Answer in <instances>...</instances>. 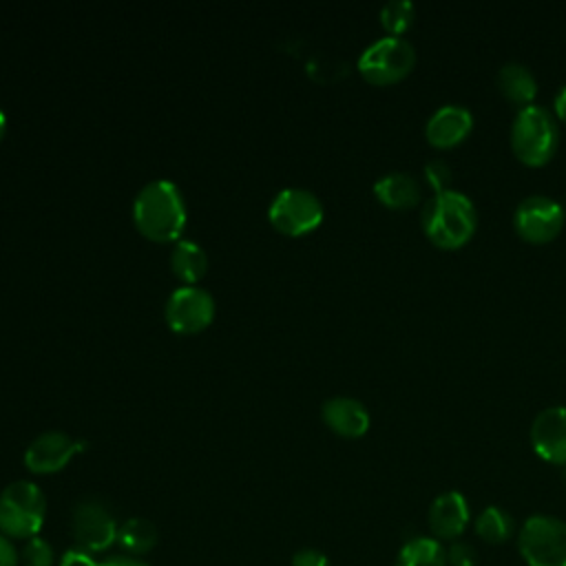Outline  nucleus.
I'll list each match as a JSON object with an SVG mask.
<instances>
[{
  "instance_id": "nucleus-1",
  "label": "nucleus",
  "mask_w": 566,
  "mask_h": 566,
  "mask_svg": "<svg viewBox=\"0 0 566 566\" xmlns=\"http://www.w3.org/2000/svg\"><path fill=\"white\" fill-rule=\"evenodd\" d=\"M424 237L440 250H458L471 241L478 228V210L460 190L431 195L420 212Z\"/></svg>"
},
{
  "instance_id": "nucleus-2",
  "label": "nucleus",
  "mask_w": 566,
  "mask_h": 566,
  "mask_svg": "<svg viewBox=\"0 0 566 566\" xmlns=\"http://www.w3.org/2000/svg\"><path fill=\"white\" fill-rule=\"evenodd\" d=\"M137 230L153 241H172L186 226V203L179 188L168 179L148 181L133 201Z\"/></svg>"
},
{
  "instance_id": "nucleus-3",
  "label": "nucleus",
  "mask_w": 566,
  "mask_h": 566,
  "mask_svg": "<svg viewBox=\"0 0 566 566\" xmlns=\"http://www.w3.org/2000/svg\"><path fill=\"white\" fill-rule=\"evenodd\" d=\"M559 144V128L553 113L539 104L520 108L511 124L513 155L531 168L548 164Z\"/></svg>"
},
{
  "instance_id": "nucleus-4",
  "label": "nucleus",
  "mask_w": 566,
  "mask_h": 566,
  "mask_svg": "<svg viewBox=\"0 0 566 566\" xmlns=\"http://www.w3.org/2000/svg\"><path fill=\"white\" fill-rule=\"evenodd\" d=\"M46 513V500L38 484L15 480L0 493V531L4 537H38Z\"/></svg>"
},
{
  "instance_id": "nucleus-5",
  "label": "nucleus",
  "mask_w": 566,
  "mask_h": 566,
  "mask_svg": "<svg viewBox=\"0 0 566 566\" xmlns=\"http://www.w3.org/2000/svg\"><path fill=\"white\" fill-rule=\"evenodd\" d=\"M517 551L526 566H566V522L531 515L517 531Z\"/></svg>"
},
{
  "instance_id": "nucleus-6",
  "label": "nucleus",
  "mask_w": 566,
  "mask_h": 566,
  "mask_svg": "<svg viewBox=\"0 0 566 566\" xmlns=\"http://www.w3.org/2000/svg\"><path fill=\"white\" fill-rule=\"evenodd\" d=\"M416 64V51L402 35H382L374 40L358 57L360 75L376 86H387L405 80Z\"/></svg>"
},
{
  "instance_id": "nucleus-7",
  "label": "nucleus",
  "mask_w": 566,
  "mask_h": 566,
  "mask_svg": "<svg viewBox=\"0 0 566 566\" xmlns=\"http://www.w3.org/2000/svg\"><path fill=\"white\" fill-rule=\"evenodd\" d=\"M270 223L290 237L312 232L323 221V203L307 188H283L268 208Z\"/></svg>"
},
{
  "instance_id": "nucleus-8",
  "label": "nucleus",
  "mask_w": 566,
  "mask_h": 566,
  "mask_svg": "<svg viewBox=\"0 0 566 566\" xmlns=\"http://www.w3.org/2000/svg\"><path fill=\"white\" fill-rule=\"evenodd\" d=\"M564 208L544 195L522 199L513 212V228L526 243H548L564 228Z\"/></svg>"
},
{
  "instance_id": "nucleus-9",
  "label": "nucleus",
  "mask_w": 566,
  "mask_h": 566,
  "mask_svg": "<svg viewBox=\"0 0 566 566\" xmlns=\"http://www.w3.org/2000/svg\"><path fill=\"white\" fill-rule=\"evenodd\" d=\"M214 318V301L199 285H181L166 301V323L179 334H197Z\"/></svg>"
},
{
  "instance_id": "nucleus-10",
  "label": "nucleus",
  "mask_w": 566,
  "mask_h": 566,
  "mask_svg": "<svg viewBox=\"0 0 566 566\" xmlns=\"http://www.w3.org/2000/svg\"><path fill=\"white\" fill-rule=\"evenodd\" d=\"M71 531L77 548L86 553H102L117 542L119 526L108 509L95 500H84L73 509Z\"/></svg>"
},
{
  "instance_id": "nucleus-11",
  "label": "nucleus",
  "mask_w": 566,
  "mask_h": 566,
  "mask_svg": "<svg viewBox=\"0 0 566 566\" xmlns=\"http://www.w3.org/2000/svg\"><path fill=\"white\" fill-rule=\"evenodd\" d=\"M82 447V440H75L64 431H44L27 447L24 464L33 473H55L64 469Z\"/></svg>"
},
{
  "instance_id": "nucleus-12",
  "label": "nucleus",
  "mask_w": 566,
  "mask_h": 566,
  "mask_svg": "<svg viewBox=\"0 0 566 566\" xmlns=\"http://www.w3.org/2000/svg\"><path fill=\"white\" fill-rule=\"evenodd\" d=\"M531 444L535 453L551 464L566 467V407L542 409L531 424Z\"/></svg>"
},
{
  "instance_id": "nucleus-13",
  "label": "nucleus",
  "mask_w": 566,
  "mask_h": 566,
  "mask_svg": "<svg viewBox=\"0 0 566 566\" xmlns=\"http://www.w3.org/2000/svg\"><path fill=\"white\" fill-rule=\"evenodd\" d=\"M429 528L436 539L455 542L471 522V509L460 491H444L436 495L427 513Z\"/></svg>"
},
{
  "instance_id": "nucleus-14",
  "label": "nucleus",
  "mask_w": 566,
  "mask_h": 566,
  "mask_svg": "<svg viewBox=\"0 0 566 566\" xmlns=\"http://www.w3.org/2000/svg\"><path fill=\"white\" fill-rule=\"evenodd\" d=\"M471 130H473V115L462 104L440 106L424 124L427 142L440 150L462 144Z\"/></svg>"
},
{
  "instance_id": "nucleus-15",
  "label": "nucleus",
  "mask_w": 566,
  "mask_h": 566,
  "mask_svg": "<svg viewBox=\"0 0 566 566\" xmlns=\"http://www.w3.org/2000/svg\"><path fill=\"white\" fill-rule=\"evenodd\" d=\"M323 422L343 438H360L369 429L367 407L349 396L327 398L321 407Z\"/></svg>"
},
{
  "instance_id": "nucleus-16",
  "label": "nucleus",
  "mask_w": 566,
  "mask_h": 566,
  "mask_svg": "<svg viewBox=\"0 0 566 566\" xmlns=\"http://www.w3.org/2000/svg\"><path fill=\"white\" fill-rule=\"evenodd\" d=\"M376 199L391 210H409L422 199L420 181L409 172H387L374 184Z\"/></svg>"
},
{
  "instance_id": "nucleus-17",
  "label": "nucleus",
  "mask_w": 566,
  "mask_h": 566,
  "mask_svg": "<svg viewBox=\"0 0 566 566\" xmlns=\"http://www.w3.org/2000/svg\"><path fill=\"white\" fill-rule=\"evenodd\" d=\"M497 88L509 102L524 108V106L533 104V99L537 95V80L526 64L506 62L497 71Z\"/></svg>"
},
{
  "instance_id": "nucleus-18",
  "label": "nucleus",
  "mask_w": 566,
  "mask_h": 566,
  "mask_svg": "<svg viewBox=\"0 0 566 566\" xmlns=\"http://www.w3.org/2000/svg\"><path fill=\"white\" fill-rule=\"evenodd\" d=\"M396 566H447V548L436 537L416 535L400 546Z\"/></svg>"
},
{
  "instance_id": "nucleus-19",
  "label": "nucleus",
  "mask_w": 566,
  "mask_h": 566,
  "mask_svg": "<svg viewBox=\"0 0 566 566\" xmlns=\"http://www.w3.org/2000/svg\"><path fill=\"white\" fill-rule=\"evenodd\" d=\"M170 265H172V272L186 285H192L206 274L208 256L199 243L181 239V241H177V245L170 252Z\"/></svg>"
},
{
  "instance_id": "nucleus-20",
  "label": "nucleus",
  "mask_w": 566,
  "mask_h": 566,
  "mask_svg": "<svg viewBox=\"0 0 566 566\" xmlns=\"http://www.w3.org/2000/svg\"><path fill=\"white\" fill-rule=\"evenodd\" d=\"M475 533L486 544H504L515 533L513 515L502 506H486L475 520Z\"/></svg>"
},
{
  "instance_id": "nucleus-21",
  "label": "nucleus",
  "mask_w": 566,
  "mask_h": 566,
  "mask_svg": "<svg viewBox=\"0 0 566 566\" xmlns=\"http://www.w3.org/2000/svg\"><path fill=\"white\" fill-rule=\"evenodd\" d=\"M157 539H159V535H157L155 524L144 517H130L117 531V544L133 555L148 553L150 548H155Z\"/></svg>"
},
{
  "instance_id": "nucleus-22",
  "label": "nucleus",
  "mask_w": 566,
  "mask_h": 566,
  "mask_svg": "<svg viewBox=\"0 0 566 566\" xmlns=\"http://www.w3.org/2000/svg\"><path fill=\"white\" fill-rule=\"evenodd\" d=\"M416 18V7L409 0H389L380 9V24L387 35H402Z\"/></svg>"
},
{
  "instance_id": "nucleus-23",
  "label": "nucleus",
  "mask_w": 566,
  "mask_h": 566,
  "mask_svg": "<svg viewBox=\"0 0 566 566\" xmlns=\"http://www.w3.org/2000/svg\"><path fill=\"white\" fill-rule=\"evenodd\" d=\"M20 562L22 566H53L55 562L53 546L42 537H31L24 542L20 551Z\"/></svg>"
},
{
  "instance_id": "nucleus-24",
  "label": "nucleus",
  "mask_w": 566,
  "mask_h": 566,
  "mask_svg": "<svg viewBox=\"0 0 566 566\" xmlns=\"http://www.w3.org/2000/svg\"><path fill=\"white\" fill-rule=\"evenodd\" d=\"M422 175H424V181L431 186L433 195L444 192V190H451L449 184H451V179H453V170H451V166H449L447 161L433 159V161L424 164Z\"/></svg>"
},
{
  "instance_id": "nucleus-25",
  "label": "nucleus",
  "mask_w": 566,
  "mask_h": 566,
  "mask_svg": "<svg viewBox=\"0 0 566 566\" xmlns=\"http://www.w3.org/2000/svg\"><path fill=\"white\" fill-rule=\"evenodd\" d=\"M447 566H478V551L473 544L455 539L447 548Z\"/></svg>"
},
{
  "instance_id": "nucleus-26",
  "label": "nucleus",
  "mask_w": 566,
  "mask_h": 566,
  "mask_svg": "<svg viewBox=\"0 0 566 566\" xmlns=\"http://www.w3.org/2000/svg\"><path fill=\"white\" fill-rule=\"evenodd\" d=\"M292 566H329V559L316 548H301L294 553Z\"/></svg>"
},
{
  "instance_id": "nucleus-27",
  "label": "nucleus",
  "mask_w": 566,
  "mask_h": 566,
  "mask_svg": "<svg viewBox=\"0 0 566 566\" xmlns=\"http://www.w3.org/2000/svg\"><path fill=\"white\" fill-rule=\"evenodd\" d=\"M99 562H95L93 559V555L91 553H86V551H82V548H69L64 555H62V559H60V566H97Z\"/></svg>"
},
{
  "instance_id": "nucleus-28",
  "label": "nucleus",
  "mask_w": 566,
  "mask_h": 566,
  "mask_svg": "<svg viewBox=\"0 0 566 566\" xmlns=\"http://www.w3.org/2000/svg\"><path fill=\"white\" fill-rule=\"evenodd\" d=\"M18 564H20V553L9 542V537L0 535V566H18Z\"/></svg>"
},
{
  "instance_id": "nucleus-29",
  "label": "nucleus",
  "mask_w": 566,
  "mask_h": 566,
  "mask_svg": "<svg viewBox=\"0 0 566 566\" xmlns=\"http://www.w3.org/2000/svg\"><path fill=\"white\" fill-rule=\"evenodd\" d=\"M97 566H148V564H144V562H139V559H135V557H124V555H113V557H108V559H104V562H99Z\"/></svg>"
},
{
  "instance_id": "nucleus-30",
  "label": "nucleus",
  "mask_w": 566,
  "mask_h": 566,
  "mask_svg": "<svg viewBox=\"0 0 566 566\" xmlns=\"http://www.w3.org/2000/svg\"><path fill=\"white\" fill-rule=\"evenodd\" d=\"M553 106H555V115H557L562 122H566V84L557 91Z\"/></svg>"
},
{
  "instance_id": "nucleus-31",
  "label": "nucleus",
  "mask_w": 566,
  "mask_h": 566,
  "mask_svg": "<svg viewBox=\"0 0 566 566\" xmlns=\"http://www.w3.org/2000/svg\"><path fill=\"white\" fill-rule=\"evenodd\" d=\"M4 128H7V117H4V113H2V108H0V139H2V135H4Z\"/></svg>"
},
{
  "instance_id": "nucleus-32",
  "label": "nucleus",
  "mask_w": 566,
  "mask_h": 566,
  "mask_svg": "<svg viewBox=\"0 0 566 566\" xmlns=\"http://www.w3.org/2000/svg\"><path fill=\"white\" fill-rule=\"evenodd\" d=\"M564 480H566V469H564Z\"/></svg>"
}]
</instances>
